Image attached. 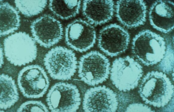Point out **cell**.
I'll return each mask as SVG.
<instances>
[{"label":"cell","mask_w":174,"mask_h":112,"mask_svg":"<svg viewBox=\"0 0 174 112\" xmlns=\"http://www.w3.org/2000/svg\"><path fill=\"white\" fill-rule=\"evenodd\" d=\"M18 112H49L48 108L40 101L29 100L22 103L17 109Z\"/></svg>","instance_id":"21"},{"label":"cell","mask_w":174,"mask_h":112,"mask_svg":"<svg viewBox=\"0 0 174 112\" xmlns=\"http://www.w3.org/2000/svg\"><path fill=\"white\" fill-rule=\"evenodd\" d=\"M143 67L138 62L129 56L119 57L112 62L110 79L119 90H133L139 85L143 74Z\"/></svg>","instance_id":"4"},{"label":"cell","mask_w":174,"mask_h":112,"mask_svg":"<svg viewBox=\"0 0 174 112\" xmlns=\"http://www.w3.org/2000/svg\"><path fill=\"white\" fill-rule=\"evenodd\" d=\"M30 28L35 42L46 48L58 43L63 35L60 22L50 14H44L33 20Z\"/></svg>","instance_id":"9"},{"label":"cell","mask_w":174,"mask_h":112,"mask_svg":"<svg viewBox=\"0 0 174 112\" xmlns=\"http://www.w3.org/2000/svg\"><path fill=\"white\" fill-rule=\"evenodd\" d=\"M126 112H153L149 107L143 104L132 103L127 108Z\"/></svg>","instance_id":"22"},{"label":"cell","mask_w":174,"mask_h":112,"mask_svg":"<svg viewBox=\"0 0 174 112\" xmlns=\"http://www.w3.org/2000/svg\"><path fill=\"white\" fill-rule=\"evenodd\" d=\"M174 3L167 0H157L151 6L149 19L151 26L157 30L168 33L174 27Z\"/></svg>","instance_id":"14"},{"label":"cell","mask_w":174,"mask_h":112,"mask_svg":"<svg viewBox=\"0 0 174 112\" xmlns=\"http://www.w3.org/2000/svg\"><path fill=\"white\" fill-rule=\"evenodd\" d=\"M119 102L116 93L105 85L91 88L86 91L82 108L85 112L116 111Z\"/></svg>","instance_id":"12"},{"label":"cell","mask_w":174,"mask_h":112,"mask_svg":"<svg viewBox=\"0 0 174 112\" xmlns=\"http://www.w3.org/2000/svg\"><path fill=\"white\" fill-rule=\"evenodd\" d=\"M81 4L80 0H50L49 7L57 17L67 20L79 13Z\"/></svg>","instance_id":"18"},{"label":"cell","mask_w":174,"mask_h":112,"mask_svg":"<svg viewBox=\"0 0 174 112\" xmlns=\"http://www.w3.org/2000/svg\"><path fill=\"white\" fill-rule=\"evenodd\" d=\"M46 101L52 112H74L79 108L81 98L75 85L59 82L53 85L47 94Z\"/></svg>","instance_id":"8"},{"label":"cell","mask_w":174,"mask_h":112,"mask_svg":"<svg viewBox=\"0 0 174 112\" xmlns=\"http://www.w3.org/2000/svg\"><path fill=\"white\" fill-rule=\"evenodd\" d=\"M146 5L142 0H120L116 6V16L124 25L130 28L144 24Z\"/></svg>","instance_id":"13"},{"label":"cell","mask_w":174,"mask_h":112,"mask_svg":"<svg viewBox=\"0 0 174 112\" xmlns=\"http://www.w3.org/2000/svg\"><path fill=\"white\" fill-rule=\"evenodd\" d=\"M43 62L47 72L54 80L70 79L77 68L75 53L63 46H56L51 49L45 55Z\"/></svg>","instance_id":"5"},{"label":"cell","mask_w":174,"mask_h":112,"mask_svg":"<svg viewBox=\"0 0 174 112\" xmlns=\"http://www.w3.org/2000/svg\"><path fill=\"white\" fill-rule=\"evenodd\" d=\"M3 45L5 58L14 66L25 65L37 57L36 42L25 32H19L8 36L4 39Z\"/></svg>","instance_id":"3"},{"label":"cell","mask_w":174,"mask_h":112,"mask_svg":"<svg viewBox=\"0 0 174 112\" xmlns=\"http://www.w3.org/2000/svg\"><path fill=\"white\" fill-rule=\"evenodd\" d=\"M174 89L171 81L164 73L152 70L142 77L138 91L146 104L160 108L167 105L173 99Z\"/></svg>","instance_id":"1"},{"label":"cell","mask_w":174,"mask_h":112,"mask_svg":"<svg viewBox=\"0 0 174 112\" xmlns=\"http://www.w3.org/2000/svg\"><path fill=\"white\" fill-rule=\"evenodd\" d=\"M1 110H6L13 106L19 99L15 81L12 77L4 73L0 76Z\"/></svg>","instance_id":"17"},{"label":"cell","mask_w":174,"mask_h":112,"mask_svg":"<svg viewBox=\"0 0 174 112\" xmlns=\"http://www.w3.org/2000/svg\"><path fill=\"white\" fill-rule=\"evenodd\" d=\"M3 49L2 46V45H0V68L2 67V66L3 65L4 62V53Z\"/></svg>","instance_id":"23"},{"label":"cell","mask_w":174,"mask_h":112,"mask_svg":"<svg viewBox=\"0 0 174 112\" xmlns=\"http://www.w3.org/2000/svg\"><path fill=\"white\" fill-rule=\"evenodd\" d=\"M132 45L133 54L147 66L159 63L164 58L166 48L164 38L149 30H143L136 34Z\"/></svg>","instance_id":"2"},{"label":"cell","mask_w":174,"mask_h":112,"mask_svg":"<svg viewBox=\"0 0 174 112\" xmlns=\"http://www.w3.org/2000/svg\"><path fill=\"white\" fill-rule=\"evenodd\" d=\"M110 64L105 55L97 51H92L82 55L78 62V76L89 86L102 83L108 78Z\"/></svg>","instance_id":"6"},{"label":"cell","mask_w":174,"mask_h":112,"mask_svg":"<svg viewBox=\"0 0 174 112\" xmlns=\"http://www.w3.org/2000/svg\"><path fill=\"white\" fill-rule=\"evenodd\" d=\"M0 37L12 33L17 30L20 25L19 12L7 2L0 4Z\"/></svg>","instance_id":"16"},{"label":"cell","mask_w":174,"mask_h":112,"mask_svg":"<svg viewBox=\"0 0 174 112\" xmlns=\"http://www.w3.org/2000/svg\"><path fill=\"white\" fill-rule=\"evenodd\" d=\"M96 33L94 27L81 19H75L65 29V40L66 45L76 51L86 52L95 43Z\"/></svg>","instance_id":"11"},{"label":"cell","mask_w":174,"mask_h":112,"mask_svg":"<svg viewBox=\"0 0 174 112\" xmlns=\"http://www.w3.org/2000/svg\"><path fill=\"white\" fill-rule=\"evenodd\" d=\"M130 38L128 32L122 27L116 23L111 24L100 30L98 46L107 55L116 56L127 50Z\"/></svg>","instance_id":"10"},{"label":"cell","mask_w":174,"mask_h":112,"mask_svg":"<svg viewBox=\"0 0 174 112\" xmlns=\"http://www.w3.org/2000/svg\"><path fill=\"white\" fill-rule=\"evenodd\" d=\"M19 88L25 97H42L49 87V79L44 68L38 65L27 66L20 70L17 76Z\"/></svg>","instance_id":"7"},{"label":"cell","mask_w":174,"mask_h":112,"mask_svg":"<svg viewBox=\"0 0 174 112\" xmlns=\"http://www.w3.org/2000/svg\"><path fill=\"white\" fill-rule=\"evenodd\" d=\"M114 3L111 0H85L82 13L90 24L97 25L111 20L114 11Z\"/></svg>","instance_id":"15"},{"label":"cell","mask_w":174,"mask_h":112,"mask_svg":"<svg viewBox=\"0 0 174 112\" xmlns=\"http://www.w3.org/2000/svg\"><path fill=\"white\" fill-rule=\"evenodd\" d=\"M159 63V70L163 72L169 73L174 71V51L170 44L166 47L164 56Z\"/></svg>","instance_id":"20"},{"label":"cell","mask_w":174,"mask_h":112,"mask_svg":"<svg viewBox=\"0 0 174 112\" xmlns=\"http://www.w3.org/2000/svg\"><path fill=\"white\" fill-rule=\"evenodd\" d=\"M14 3L18 10L24 16L30 17L41 12L47 5L46 0H15Z\"/></svg>","instance_id":"19"}]
</instances>
